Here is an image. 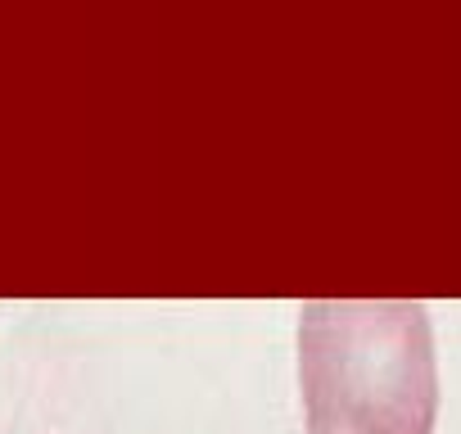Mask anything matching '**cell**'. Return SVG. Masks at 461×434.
Masks as SVG:
<instances>
[{"mask_svg":"<svg viewBox=\"0 0 461 434\" xmlns=\"http://www.w3.org/2000/svg\"><path fill=\"white\" fill-rule=\"evenodd\" d=\"M308 434H429L434 339L411 299H312L299 312Z\"/></svg>","mask_w":461,"mask_h":434,"instance_id":"1","label":"cell"}]
</instances>
